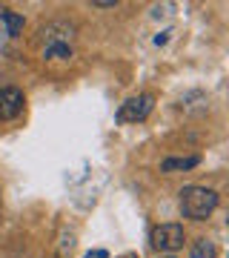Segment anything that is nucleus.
<instances>
[{"label": "nucleus", "mask_w": 229, "mask_h": 258, "mask_svg": "<svg viewBox=\"0 0 229 258\" xmlns=\"http://www.w3.org/2000/svg\"><path fill=\"white\" fill-rule=\"evenodd\" d=\"M218 210V192L209 186H183L181 189V212L183 218L206 221Z\"/></svg>", "instance_id": "nucleus-1"}, {"label": "nucleus", "mask_w": 229, "mask_h": 258, "mask_svg": "<svg viewBox=\"0 0 229 258\" xmlns=\"http://www.w3.org/2000/svg\"><path fill=\"white\" fill-rule=\"evenodd\" d=\"M183 241H186V232H183L181 224H161L149 235V244L158 252H175V249L183 247Z\"/></svg>", "instance_id": "nucleus-2"}, {"label": "nucleus", "mask_w": 229, "mask_h": 258, "mask_svg": "<svg viewBox=\"0 0 229 258\" xmlns=\"http://www.w3.org/2000/svg\"><path fill=\"white\" fill-rule=\"evenodd\" d=\"M152 109H155V98H152V95H135V98H129L126 103H120L118 120H123V123H137V120L149 118Z\"/></svg>", "instance_id": "nucleus-3"}, {"label": "nucleus", "mask_w": 229, "mask_h": 258, "mask_svg": "<svg viewBox=\"0 0 229 258\" xmlns=\"http://www.w3.org/2000/svg\"><path fill=\"white\" fill-rule=\"evenodd\" d=\"M23 92L15 89V86H6L0 89V120H15L23 112Z\"/></svg>", "instance_id": "nucleus-4"}, {"label": "nucleus", "mask_w": 229, "mask_h": 258, "mask_svg": "<svg viewBox=\"0 0 229 258\" xmlns=\"http://www.w3.org/2000/svg\"><path fill=\"white\" fill-rule=\"evenodd\" d=\"M72 26H66V23H49V26L40 29V37H43V49L46 46H57V43H66V46H72Z\"/></svg>", "instance_id": "nucleus-5"}, {"label": "nucleus", "mask_w": 229, "mask_h": 258, "mask_svg": "<svg viewBox=\"0 0 229 258\" xmlns=\"http://www.w3.org/2000/svg\"><path fill=\"white\" fill-rule=\"evenodd\" d=\"M192 258H218V247L212 238H198L192 244Z\"/></svg>", "instance_id": "nucleus-6"}, {"label": "nucleus", "mask_w": 229, "mask_h": 258, "mask_svg": "<svg viewBox=\"0 0 229 258\" xmlns=\"http://www.w3.org/2000/svg\"><path fill=\"white\" fill-rule=\"evenodd\" d=\"M198 161H201L198 155H189V158H166L164 164H161V169H164V172H172V169H192V166H198Z\"/></svg>", "instance_id": "nucleus-7"}, {"label": "nucleus", "mask_w": 229, "mask_h": 258, "mask_svg": "<svg viewBox=\"0 0 229 258\" xmlns=\"http://www.w3.org/2000/svg\"><path fill=\"white\" fill-rule=\"evenodd\" d=\"M43 57H49V60H69V57H72V46H66V43L46 46L43 49Z\"/></svg>", "instance_id": "nucleus-8"}, {"label": "nucleus", "mask_w": 229, "mask_h": 258, "mask_svg": "<svg viewBox=\"0 0 229 258\" xmlns=\"http://www.w3.org/2000/svg\"><path fill=\"white\" fill-rule=\"evenodd\" d=\"M0 18L6 20V29H9L12 37H18L23 32V18L20 15H15V12H0Z\"/></svg>", "instance_id": "nucleus-9"}, {"label": "nucleus", "mask_w": 229, "mask_h": 258, "mask_svg": "<svg viewBox=\"0 0 229 258\" xmlns=\"http://www.w3.org/2000/svg\"><path fill=\"white\" fill-rule=\"evenodd\" d=\"M92 6H95V9H112V6H115V0H95Z\"/></svg>", "instance_id": "nucleus-10"}, {"label": "nucleus", "mask_w": 229, "mask_h": 258, "mask_svg": "<svg viewBox=\"0 0 229 258\" xmlns=\"http://www.w3.org/2000/svg\"><path fill=\"white\" fill-rule=\"evenodd\" d=\"M169 35H172V32H161V35L155 37V46H164L166 40H169Z\"/></svg>", "instance_id": "nucleus-11"}, {"label": "nucleus", "mask_w": 229, "mask_h": 258, "mask_svg": "<svg viewBox=\"0 0 229 258\" xmlns=\"http://www.w3.org/2000/svg\"><path fill=\"white\" fill-rule=\"evenodd\" d=\"M123 258H137V255H135V252H129V255H123Z\"/></svg>", "instance_id": "nucleus-12"}, {"label": "nucleus", "mask_w": 229, "mask_h": 258, "mask_svg": "<svg viewBox=\"0 0 229 258\" xmlns=\"http://www.w3.org/2000/svg\"><path fill=\"white\" fill-rule=\"evenodd\" d=\"M161 258H172V255H161Z\"/></svg>", "instance_id": "nucleus-13"}]
</instances>
